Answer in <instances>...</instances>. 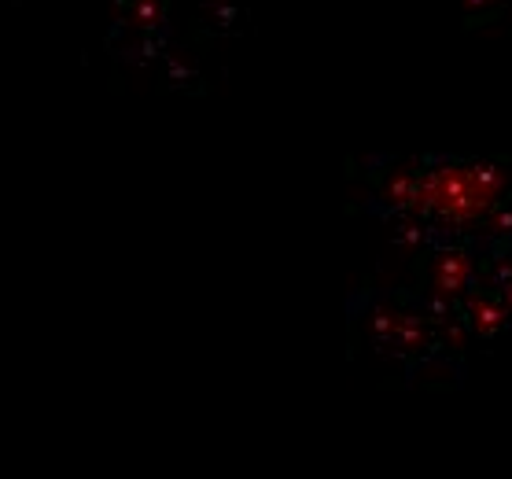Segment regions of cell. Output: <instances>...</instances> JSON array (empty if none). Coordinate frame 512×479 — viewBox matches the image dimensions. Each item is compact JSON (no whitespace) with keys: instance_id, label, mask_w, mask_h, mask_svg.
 <instances>
[{"instance_id":"obj_1","label":"cell","mask_w":512,"mask_h":479,"mask_svg":"<svg viewBox=\"0 0 512 479\" xmlns=\"http://www.w3.org/2000/svg\"><path fill=\"white\" fill-rule=\"evenodd\" d=\"M424 196L431 203H439L443 214H450L454 222H468V218H479V214L490 207V192L476 185V177L468 170H443L428 181V192Z\"/></svg>"}]
</instances>
